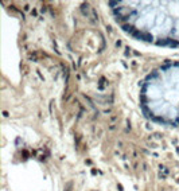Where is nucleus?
<instances>
[{
    "mask_svg": "<svg viewBox=\"0 0 179 191\" xmlns=\"http://www.w3.org/2000/svg\"><path fill=\"white\" fill-rule=\"evenodd\" d=\"M112 11L122 29L158 45H179V2H116Z\"/></svg>",
    "mask_w": 179,
    "mask_h": 191,
    "instance_id": "nucleus-1",
    "label": "nucleus"
},
{
    "mask_svg": "<svg viewBox=\"0 0 179 191\" xmlns=\"http://www.w3.org/2000/svg\"><path fill=\"white\" fill-rule=\"evenodd\" d=\"M141 100L153 120L179 125V63L155 70L144 84Z\"/></svg>",
    "mask_w": 179,
    "mask_h": 191,
    "instance_id": "nucleus-2",
    "label": "nucleus"
}]
</instances>
